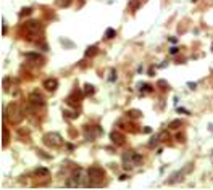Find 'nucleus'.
<instances>
[{
    "mask_svg": "<svg viewBox=\"0 0 213 190\" xmlns=\"http://www.w3.org/2000/svg\"><path fill=\"white\" fill-rule=\"evenodd\" d=\"M87 171H84V169L78 168L76 171L71 174V179L68 181V187H78V185H87V182H86V179L87 177Z\"/></svg>",
    "mask_w": 213,
    "mask_h": 190,
    "instance_id": "nucleus-1",
    "label": "nucleus"
},
{
    "mask_svg": "<svg viewBox=\"0 0 213 190\" xmlns=\"http://www.w3.org/2000/svg\"><path fill=\"white\" fill-rule=\"evenodd\" d=\"M3 118H10L12 123H19V121L23 119V111L16 103H10V105L6 106L5 113H3Z\"/></svg>",
    "mask_w": 213,
    "mask_h": 190,
    "instance_id": "nucleus-2",
    "label": "nucleus"
},
{
    "mask_svg": "<svg viewBox=\"0 0 213 190\" xmlns=\"http://www.w3.org/2000/svg\"><path fill=\"white\" fill-rule=\"evenodd\" d=\"M87 174H89V179L94 181V182H91V185H99L100 181H104V177H105V171L100 166H91L87 169Z\"/></svg>",
    "mask_w": 213,
    "mask_h": 190,
    "instance_id": "nucleus-3",
    "label": "nucleus"
},
{
    "mask_svg": "<svg viewBox=\"0 0 213 190\" xmlns=\"http://www.w3.org/2000/svg\"><path fill=\"white\" fill-rule=\"evenodd\" d=\"M61 136L57 132H49L44 136V143L47 145V147H58V145H61Z\"/></svg>",
    "mask_w": 213,
    "mask_h": 190,
    "instance_id": "nucleus-4",
    "label": "nucleus"
},
{
    "mask_svg": "<svg viewBox=\"0 0 213 190\" xmlns=\"http://www.w3.org/2000/svg\"><path fill=\"white\" fill-rule=\"evenodd\" d=\"M29 103L31 106H34V108H42V106H45V100H44V97L39 94V92H32V94L29 95Z\"/></svg>",
    "mask_w": 213,
    "mask_h": 190,
    "instance_id": "nucleus-5",
    "label": "nucleus"
},
{
    "mask_svg": "<svg viewBox=\"0 0 213 190\" xmlns=\"http://www.w3.org/2000/svg\"><path fill=\"white\" fill-rule=\"evenodd\" d=\"M24 27L27 31H29L31 34H42V24L40 21H37V19H29L27 23H24Z\"/></svg>",
    "mask_w": 213,
    "mask_h": 190,
    "instance_id": "nucleus-6",
    "label": "nucleus"
},
{
    "mask_svg": "<svg viewBox=\"0 0 213 190\" xmlns=\"http://www.w3.org/2000/svg\"><path fill=\"white\" fill-rule=\"evenodd\" d=\"M121 160H123V168L128 169V171L136 166V163H134V155H132V151H128V153H124Z\"/></svg>",
    "mask_w": 213,
    "mask_h": 190,
    "instance_id": "nucleus-7",
    "label": "nucleus"
},
{
    "mask_svg": "<svg viewBox=\"0 0 213 190\" xmlns=\"http://www.w3.org/2000/svg\"><path fill=\"white\" fill-rule=\"evenodd\" d=\"M110 137H112V142L115 145H123L124 143V136H123L121 132H118V130H113V132L110 134Z\"/></svg>",
    "mask_w": 213,
    "mask_h": 190,
    "instance_id": "nucleus-8",
    "label": "nucleus"
},
{
    "mask_svg": "<svg viewBox=\"0 0 213 190\" xmlns=\"http://www.w3.org/2000/svg\"><path fill=\"white\" fill-rule=\"evenodd\" d=\"M44 87H45L49 92H53L55 89L58 87V81H57V79H53V77H50V79H47V81L44 82Z\"/></svg>",
    "mask_w": 213,
    "mask_h": 190,
    "instance_id": "nucleus-9",
    "label": "nucleus"
},
{
    "mask_svg": "<svg viewBox=\"0 0 213 190\" xmlns=\"http://www.w3.org/2000/svg\"><path fill=\"white\" fill-rule=\"evenodd\" d=\"M139 6H140V0H129L128 10H131V11H136V10H139Z\"/></svg>",
    "mask_w": 213,
    "mask_h": 190,
    "instance_id": "nucleus-10",
    "label": "nucleus"
},
{
    "mask_svg": "<svg viewBox=\"0 0 213 190\" xmlns=\"http://www.w3.org/2000/svg\"><path fill=\"white\" fill-rule=\"evenodd\" d=\"M34 174H36L37 177H47V176H49V169H45V168H36Z\"/></svg>",
    "mask_w": 213,
    "mask_h": 190,
    "instance_id": "nucleus-11",
    "label": "nucleus"
},
{
    "mask_svg": "<svg viewBox=\"0 0 213 190\" xmlns=\"http://www.w3.org/2000/svg\"><path fill=\"white\" fill-rule=\"evenodd\" d=\"M97 52H99V48L95 47V45H92V47H89L87 50H86V57H95V55H97Z\"/></svg>",
    "mask_w": 213,
    "mask_h": 190,
    "instance_id": "nucleus-12",
    "label": "nucleus"
},
{
    "mask_svg": "<svg viewBox=\"0 0 213 190\" xmlns=\"http://www.w3.org/2000/svg\"><path fill=\"white\" fill-rule=\"evenodd\" d=\"M115 36H116V31L113 29V27H108V29L105 31V39H113Z\"/></svg>",
    "mask_w": 213,
    "mask_h": 190,
    "instance_id": "nucleus-13",
    "label": "nucleus"
},
{
    "mask_svg": "<svg viewBox=\"0 0 213 190\" xmlns=\"http://www.w3.org/2000/svg\"><path fill=\"white\" fill-rule=\"evenodd\" d=\"M24 57H26V58H31V60H39V61H42V60H44V58L40 57L39 53H26Z\"/></svg>",
    "mask_w": 213,
    "mask_h": 190,
    "instance_id": "nucleus-14",
    "label": "nucleus"
},
{
    "mask_svg": "<svg viewBox=\"0 0 213 190\" xmlns=\"http://www.w3.org/2000/svg\"><path fill=\"white\" fill-rule=\"evenodd\" d=\"M84 92H86V95H92L94 94V85H91V84H86L84 85Z\"/></svg>",
    "mask_w": 213,
    "mask_h": 190,
    "instance_id": "nucleus-15",
    "label": "nucleus"
},
{
    "mask_svg": "<svg viewBox=\"0 0 213 190\" xmlns=\"http://www.w3.org/2000/svg\"><path fill=\"white\" fill-rule=\"evenodd\" d=\"M6 142H8V130L6 127H3V147H6Z\"/></svg>",
    "mask_w": 213,
    "mask_h": 190,
    "instance_id": "nucleus-16",
    "label": "nucleus"
},
{
    "mask_svg": "<svg viewBox=\"0 0 213 190\" xmlns=\"http://www.w3.org/2000/svg\"><path fill=\"white\" fill-rule=\"evenodd\" d=\"M128 115L131 116V118H137V116H140V111H139V110H131Z\"/></svg>",
    "mask_w": 213,
    "mask_h": 190,
    "instance_id": "nucleus-17",
    "label": "nucleus"
},
{
    "mask_svg": "<svg viewBox=\"0 0 213 190\" xmlns=\"http://www.w3.org/2000/svg\"><path fill=\"white\" fill-rule=\"evenodd\" d=\"M71 3V0H58V5L60 6H68Z\"/></svg>",
    "mask_w": 213,
    "mask_h": 190,
    "instance_id": "nucleus-18",
    "label": "nucleus"
},
{
    "mask_svg": "<svg viewBox=\"0 0 213 190\" xmlns=\"http://www.w3.org/2000/svg\"><path fill=\"white\" fill-rule=\"evenodd\" d=\"M179 126H181V121H173V123L170 124V127H171V129H178Z\"/></svg>",
    "mask_w": 213,
    "mask_h": 190,
    "instance_id": "nucleus-19",
    "label": "nucleus"
},
{
    "mask_svg": "<svg viewBox=\"0 0 213 190\" xmlns=\"http://www.w3.org/2000/svg\"><path fill=\"white\" fill-rule=\"evenodd\" d=\"M178 50H179V48H178V47H171L170 53H171V55H174V53H178Z\"/></svg>",
    "mask_w": 213,
    "mask_h": 190,
    "instance_id": "nucleus-20",
    "label": "nucleus"
},
{
    "mask_svg": "<svg viewBox=\"0 0 213 190\" xmlns=\"http://www.w3.org/2000/svg\"><path fill=\"white\" fill-rule=\"evenodd\" d=\"M31 11H32V10H31V8H24V10H23V11H21V15H29Z\"/></svg>",
    "mask_w": 213,
    "mask_h": 190,
    "instance_id": "nucleus-21",
    "label": "nucleus"
},
{
    "mask_svg": "<svg viewBox=\"0 0 213 190\" xmlns=\"http://www.w3.org/2000/svg\"><path fill=\"white\" fill-rule=\"evenodd\" d=\"M176 140H179V142H184V136H183V134H179V136L176 134Z\"/></svg>",
    "mask_w": 213,
    "mask_h": 190,
    "instance_id": "nucleus-22",
    "label": "nucleus"
},
{
    "mask_svg": "<svg viewBox=\"0 0 213 190\" xmlns=\"http://www.w3.org/2000/svg\"><path fill=\"white\" fill-rule=\"evenodd\" d=\"M116 79V71H112V76H110V81H115Z\"/></svg>",
    "mask_w": 213,
    "mask_h": 190,
    "instance_id": "nucleus-23",
    "label": "nucleus"
}]
</instances>
